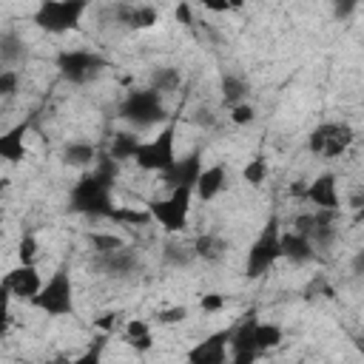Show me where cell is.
I'll return each instance as SVG.
<instances>
[{
    "instance_id": "cell-1",
    "label": "cell",
    "mask_w": 364,
    "mask_h": 364,
    "mask_svg": "<svg viewBox=\"0 0 364 364\" xmlns=\"http://www.w3.org/2000/svg\"><path fill=\"white\" fill-rule=\"evenodd\" d=\"M117 171H119V165L102 154L68 188V210L80 213V216H88V219H114V210H117V205H114Z\"/></svg>"
},
{
    "instance_id": "cell-2",
    "label": "cell",
    "mask_w": 364,
    "mask_h": 364,
    "mask_svg": "<svg viewBox=\"0 0 364 364\" xmlns=\"http://www.w3.org/2000/svg\"><path fill=\"white\" fill-rule=\"evenodd\" d=\"M34 310L51 316V318H71L77 313V296H74V279L68 264H57V270L43 282L40 293L28 301Z\"/></svg>"
},
{
    "instance_id": "cell-3",
    "label": "cell",
    "mask_w": 364,
    "mask_h": 364,
    "mask_svg": "<svg viewBox=\"0 0 364 364\" xmlns=\"http://www.w3.org/2000/svg\"><path fill=\"white\" fill-rule=\"evenodd\" d=\"M117 117L125 119L134 128H154V125H165L171 119L165 97L156 94L154 88H131L125 91V97L117 105Z\"/></svg>"
},
{
    "instance_id": "cell-4",
    "label": "cell",
    "mask_w": 364,
    "mask_h": 364,
    "mask_svg": "<svg viewBox=\"0 0 364 364\" xmlns=\"http://www.w3.org/2000/svg\"><path fill=\"white\" fill-rule=\"evenodd\" d=\"M191 202H193V185H179L168 191V196H156L145 202V210L151 222H156L165 233L176 236L188 230L191 222Z\"/></svg>"
},
{
    "instance_id": "cell-5",
    "label": "cell",
    "mask_w": 364,
    "mask_h": 364,
    "mask_svg": "<svg viewBox=\"0 0 364 364\" xmlns=\"http://www.w3.org/2000/svg\"><path fill=\"white\" fill-rule=\"evenodd\" d=\"M282 262V222L279 216H267L264 228L259 230V236L253 239L247 259H245V273L250 279H262L267 276L276 264Z\"/></svg>"
},
{
    "instance_id": "cell-6",
    "label": "cell",
    "mask_w": 364,
    "mask_h": 364,
    "mask_svg": "<svg viewBox=\"0 0 364 364\" xmlns=\"http://www.w3.org/2000/svg\"><path fill=\"white\" fill-rule=\"evenodd\" d=\"M134 162L148 173H165L176 162V119H168L151 139H139Z\"/></svg>"
},
{
    "instance_id": "cell-7",
    "label": "cell",
    "mask_w": 364,
    "mask_h": 364,
    "mask_svg": "<svg viewBox=\"0 0 364 364\" xmlns=\"http://www.w3.org/2000/svg\"><path fill=\"white\" fill-rule=\"evenodd\" d=\"M54 65H57V71L65 82L88 85L108 68V60L94 48H63L54 57Z\"/></svg>"
},
{
    "instance_id": "cell-8",
    "label": "cell",
    "mask_w": 364,
    "mask_h": 364,
    "mask_svg": "<svg viewBox=\"0 0 364 364\" xmlns=\"http://www.w3.org/2000/svg\"><path fill=\"white\" fill-rule=\"evenodd\" d=\"M88 11L85 0H46L34 11V23L46 34H65L74 31Z\"/></svg>"
},
{
    "instance_id": "cell-9",
    "label": "cell",
    "mask_w": 364,
    "mask_h": 364,
    "mask_svg": "<svg viewBox=\"0 0 364 364\" xmlns=\"http://www.w3.org/2000/svg\"><path fill=\"white\" fill-rule=\"evenodd\" d=\"M355 142V131L347 122H318L307 134V151L318 159H338Z\"/></svg>"
},
{
    "instance_id": "cell-10",
    "label": "cell",
    "mask_w": 364,
    "mask_h": 364,
    "mask_svg": "<svg viewBox=\"0 0 364 364\" xmlns=\"http://www.w3.org/2000/svg\"><path fill=\"white\" fill-rule=\"evenodd\" d=\"M293 230L304 233L310 239V245L318 250H330L338 239V210H310V213H299L293 219Z\"/></svg>"
},
{
    "instance_id": "cell-11",
    "label": "cell",
    "mask_w": 364,
    "mask_h": 364,
    "mask_svg": "<svg viewBox=\"0 0 364 364\" xmlns=\"http://www.w3.org/2000/svg\"><path fill=\"white\" fill-rule=\"evenodd\" d=\"M256 316H245L242 321H236L230 327V341H228V364H256L259 361V350L253 341V327H256Z\"/></svg>"
},
{
    "instance_id": "cell-12",
    "label": "cell",
    "mask_w": 364,
    "mask_h": 364,
    "mask_svg": "<svg viewBox=\"0 0 364 364\" xmlns=\"http://www.w3.org/2000/svg\"><path fill=\"white\" fill-rule=\"evenodd\" d=\"M228 341H230V327L213 330L188 347L185 361L188 364H228Z\"/></svg>"
},
{
    "instance_id": "cell-13",
    "label": "cell",
    "mask_w": 364,
    "mask_h": 364,
    "mask_svg": "<svg viewBox=\"0 0 364 364\" xmlns=\"http://www.w3.org/2000/svg\"><path fill=\"white\" fill-rule=\"evenodd\" d=\"M301 202L313 205V210H341V193H338V176L336 173H318L304 185Z\"/></svg>"
},
{
    "instance_id": "cell-14",
    "label": "cell",
    "mask_w": 364,
    "mask_h": 364,
    "mask_svg": "<svg viewBox=\"0 0 364 364\" xmlns=\"http://www.w3.org/2000/svg\"><path fill=\"white\" fill-rule=\"evenodd\" d=\"M91 262H94L97 270H102L108 276H117V279L139 273V253L131 245H119L117 250H108V253H94Z\"/></svg>"
},
{
    "instance_id": "cell-15",
    "label": "cell",
    "mask_w": 364,
    "mask_h": 364,
    "mask_svg": "<svg viewBox=\"0 0 364 364\" xmlns=\"http://www.w3.org/2000/svg\"><path fill=\"white\" fill-rule=\"evenodd\" d=\"M0 282L9 287L11 299H17V301H31L40 293V287H43V279L37 273V264H17Z\"/></svg>"
},
{
    "instance_id": "cell-16",
    "label": "cell",
    "mask_w": 364,
    "mask_h": 364,
    "mask_svg": "<svg viewBox=\"0 0 364 364\" xmlns=\"http://www.w3.org/2000/svg\"><path fill=\"white\" fill-rule=\"evenodd\" d=\"M199 171H202V154L193 151V154H188V156H182V159L176 156V162H173L165 173H159V179H162V185H165L168 191H173V188H179V185H196Z\"/></svg>"
},
{
    "instance_id": "cell-17",
    "label": "cell",
    "mask_w": 364,
    "mask_h": 364,
    "mask_svg": "<svg viewBox=\"0 0 364 364\" xmlns=\"http://www.w3.org/2000/svg\"><path fill=\"white\" fill-rule=\"evenodd\" d=\"M31 131V119H23V122H14L9 131L0 134V159L9 162V165H17L26 159L28 154V145H26V136Z\"/></svg>"
},
{
    "instance_id": "cell-18",
    "label": "cell",
    "mask_w": 364,
    "mask_h": 364,
    "mask_svg": "<svg viewBox=\"0 0 364 364\" xmlns=\"http://www.w3.org/2000/svg\"><path fill=\"white\" fill-rule=\"evenodd\" d=\"M225 188H228V168H225L222 162H216V165H202L199 179H196V185H193V196H196L199 202H213Z\"/></svg>"
},
{
    "instance_id": "cell-19",
    "label": "cell",
    "mask_w": 364,
    "mask_h": 364,
    "mask_svg": "<svg viewBox=\"0 0 364 364\" xmlns=\"http://www.w3.org/2000/svg\"><path fill=\"white\" fill-rule=\"evenodd\" d=\"M282 259H287L290 264L301 267V264H310L318 259L316 247L310 245V239L299 230H282Z\"/></svg>"
},
{
    "instance_id": "cell-20",
    "label": "cell",
    "mask_w": 364,
    "mask_h": 364,
    "mask_svg": "<svg viewBox=\"0 0 364 364\" xmlns=\"http://www.w3.org/2000/svg\"><path fill=\"white\" fill-rule=\"evenodd\" d=\"M114 17L125 26V28H151L156 20H159V11L154 6H131V3H119L114 6Z\"/></svg>"
},
{
    "instance_id": "cell-21",
    "label": "cell",
    "mask_w": 364,
    "mask_h": 364,
    "mask_svg": "<svg viewBox=\"0 0 364 364\" xmlns=\"http://www.w3.org/2000/svg\"><path fill=\"white\" fill-rule=\"evenodd\" d=\"M100 159V151L94 142H85V139H71L63 145V162L68 168H80V171H88L94 162Z\"/></svg>"
},
{
    "instance_id": "cell-22",
    "label": "cell",
    "mask_w": 364,
    "mask_h": 364,
    "mask_svg": "<svg viewBox=\"0 0 364 364\" xmlns=\"http://www.w3.org/2000/svg\"><path fill=\"white\" fill-rule=\"evenodd\" d=\"M122 341L134 350V353H148L154 350V333H151V324L145 318H128L119 330Z\"/></svg>"
},
{
    "instance_id": "cell-23",
    "label": "cell",
    "mask_w": 364,
    "mask_h": 364,
    "mask_svg": "<svg viewBox=\"0 0 364 364\" xmlns=\"http://www.w3.org/2000/svg\"><path fill=\"white\" fill-rule=\"evenodd\" d=\"M26 40L17 31H0V68L17 71L20 63H26Z\"/></svg>"
},
{
    "instance_id": "cell-24",
    "label": "cell",
    "mask_w": 364,
    "mask_h": 364,
    "mask_svg": "<svg viewBox=\"0 0 364 364\" xmlns=\"http://www.w3.org/2000/svg\"><path fill=\"white\" fill-rule=\"evenodd\" d=\"M191 245H193V256L199 262H208V264L222 262L225 253H228V242L222 236H216V233H199Z\"/></svg>"
},
{
    "instance_id": "cell-25",
    "label": "cell",
    "mask_w": 364,
    "mask_h": 364,
    "mask_svg": "<svg viewBox=\"0 0 364 364\" xmlns=\"http://www.w3.org/2000/svg\"><path fill=\"white\" fill-rule=\"evenodd\" d=\"M253 341H256L259 355H264V353L276 350V347L284 341V330H282V324H276V321H256V327H253Z\"/></svg>"
},
{
    "instance_id": "cell-26",
    "label": "cell",
    "mask_w": 364,
    "mask_h": 364,
    "mask_svg": "<svg viewBox=\"0 0 364 364\" xmlns=\"http://www.w3.org/2000/svg\"><path fill=\"white\" fill-rule=\"evenodd\" d=\"M219 91H222V102H225L228 108H233V105L245 102V97L250 94V85H247V80H245L242 74H225Z\"/></svg>"
},
{
    "instance_id": "cell-27",
    "label": "cell",
    "mask_w": 364,
    "mask_h": 364,
    "mask_svg": "<svg viewBox=\"0 0 364 364\" xmlns=\"http://www.w3.org/2000/svg\"><path fill=\"white\" fill-rule=\"evenodd\" d=\"M136 145H139V136H136V134H131V131H119V134H114L111 148H108L105 156L114 159L117 165H119V162H128V159H134Z\"/></svg>"
},
{
    "instance_id": "cell-28",
    "label": "cell",
    "mask_w": 364,
    "mask_h": 364,
    "mask_svg": "<svg viewBox=\"0 0 364 364\" xmlns=\"http://www.w3.org/2000/svg\"><path fill=\"white\" fill-rule=\"evenodd\" d=\"M179 85H182V74H179V68H173V65H162V68H154V74H151V85L148 88H154L156 94H176L179 91Z\"/></svg>"
},
{
    "instance_id": "cell-29",
    "label": "cell",
    "mask_w": 364,
    "mask_h": 364,
    "mask_svg": "<svg viewBox=\"0 0 364 364\" xmlns=\"http://www.w3.org/2000/svg\"><path fill=\"white\" fill-rule=\"evenodd\" d=\"M162 262L171 264V267H188L191 262H196L193 245L191 242H168L162 247Z\"/></svg>"
},
{
    "instance_id": "cell-30",
    "label": "cell",
    "mask_w": 364,
    "mask_h": 364,
    "mask_svg": "<svg viewBox=\"0 0 364 364\" xmlns=\"http://www.w3.org/2000/svg\"><path fill=\"white\" fill-rule=\"evenodd\" d=\"M37 256H40V242L31 230H26L17 242V262L20 264H37Z\"/></svg>"
},
{
    "instance_id": "cell-31",
    "label": "cell",
    "mask_w": 364,
    "mask_h": 364,
    "mask_svg": "<svg viewBox=\"0 0 364 364\" xmlns=\"http://www.w3.org/2000/svg\"><path fill=\"white\" fill-rule=\"evenodd\" d=\"M242 179L253 188H259L264 179H267V159L264 156H253L245 168H242Z\"/></svg>"
},
{
    "instance_id": "cell-32",
    "label": "cell",
    "mask_w": 364,
    "mask_h": 364,
    "mask_svg": "<svg viewBox=\"0 0 364 364\" xmlns=\"http://www.w3.org/2000/svg\"><path fill=\"white\" fill-rule=\"evenodd\" d=\"M188 313H191V310H188L185 304H173V307H159L154 318H156L159 324L171 327V324H179V321H185V318H188Z\"/></svg>"
},
{
    "instance_id": "cell-33",
    "label": "cell",
    "mask_w": 364,
    "mask_h": 364,
    "mask_svg": "<svg viewBox=\"0 0 364 364\" xmlns=\"http://www.w3.org/2000/svg\"><path fill=\"white\" fill-rule=\"evenodd\" d=\"M11 293H9V287L0 282V338H6L9 336V330H11Z\"/></svg>"
},
{
    "instance_id": "cell-34",
    "label": "cell",
    "mask_w": 364,
    "mask_h": 364,
    "mask_svg": "<svg viewBox=\"0 0 364 364\" xmlns=\"http://www.w3.org/2000/svg\"><path fill=\"white\" fill-rule=\"evenodd\" d=\"M88 242H91L94 253H108V250H117L119 245H125V242H122L119 236H114V233H91Z\"/></svg>"
},
{
    "instance_id": "cell-35",
    "label": "cell",
    "mask_w": 364,
    "mask_h": 364,
    "mask_svg": "<svg viewBox=\"0 0 364 364\" xmlns=\"http://www.w3.org/2000/svg\"><path fill=\"white\" fill-rule=\"evenodd\" d=\"M102 353H105V338H94V344L68 364H102Z\"/></svg>"
},
{
    "instance_id": "cell-36",
    "label": "cell",
    "mask_w": 364,
    "mask_h": 364,
    "mask_svg": "<svg viewBox=\"0 0 364 364\" xmlns=\"http://www.w3.org/2000/svg\"><path fill=\"white\" fill-rule=\"evenodd\" d=\"M228 117H230V122H233V125H239V128H242V125H250V122L256 119V108H253L250 102H239V105H233V108H230V114H228Z\"/></svg>"
},
{
    "instance_id": "cell-37",
    "label": "cell",
    "mask_w": 364,
    "mask_h": 364,
    "mask_svg": "<svg viewBox=\"0 0 364 364\" xmlns=\"http://www.w3.org/2000/svg\"><path fill=\"white\" fill-rule=\"evenodd\" d=\"M17 88H20V71L0 68V100H3V97L17 94Z\"/></svg>"
},
{
    "instance_id": "cell-38",
    "label": "cell",
    "mask_w": 364,
    "mask_h": 364,
    "mask_svg": "<svg viewBox=\"0 0 364 364\" xmlns=\"http://www.w3.org/2000/svg\"><path fill=\"white\" fill-rule=\"evenodd\" d=\"M222 307H225V296L222 293H205L199 299V310H205V313H219Z\"/></svg>"
},
{
    "instance_id": "cell-39",
    "label": "cell",
    "mask_w": 364,
    "mask_h": 364,
    "mask_svg": "<svg viewBox=\"0 0 364 364\" xmlns=\"http://www.w3.org/2000/svg\"><path fill=\"white\" fill-rule=\"evenodd\" d=\"M304 185H307V182H293V185H290V193H293L296 199H301V196H304Z\"/></svg>"
},
{
    "instance_id": "cell-40",
    "label": "cell",
    "mask_w": 364,
    "mask_h": 364,
    "mask_svg": "<svg viewBox=\"0 0 364 364\" xmlns=\"http://www.w3.org/2000/svg\"><path fill=\"white\" fill-rule=\"evenodd\" d=\"M296 364H301V361H296Z\"/></svg>"
}]
</instances>
